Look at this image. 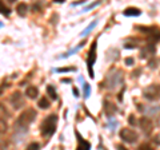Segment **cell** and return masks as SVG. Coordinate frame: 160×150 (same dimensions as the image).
<instances>
[{
    "mask_svg": "<svg viewBox=\"0 0 160 150\" xmlns=\"http://www.w3.org/2000/svg\"><path fill=\"white\" fill-rule=\"evenodd\" d=\"M16 12L19 16H25L28 12V6L25 4V3H19V4L16 6Z\"/></svg>",
    "mask_w": 160,
    "mask_h": 150,
    "instance_id": "cell-10",
    "label": "cell"
},
{
    "mask_svg": "<svg viewBox=\"0 0 160 150\" xmlns=\"http://www.w3.org/2000/svg\"><path fill=\"white\" fill-rule=\"evenodd\" d=\"M25 95H27L28 98H31V99H34L39 95V90L38 87H34V86H30L27 87V90H25Z\"/></svg>",
    "mask_w": 160,
    "mask_h": 150,
    "instance_id": "cell-11",
    "label": "cell"
},
{
    "mask_svg": "<svg viewBox=\"0 0 160 150\" xmlns=\"http://www.w3.org/2000/svg\"><path fill=\"white\" fill-rule=\"evenodd\" d=\"M39 107L40 109H48L49 107V101L47 99V98H42V99L39 101Z\"/></svg>",
    "mask_w": 160,
    "mask_h": 150,
    "instance_id": "cell-15",
    "label": "cell"
},
{
    "mask_svg": "<svg viewBox=\"0 0 160 150\" xmlns=\"http://www.w3.org/2000/svg\"><path fill=\"white\" fill-rule=\"evenodd\" d=\"M145 114H147V117H152V115H159L160 114V106H154V107L151 109H147L145 110Z\"/></svg>",
    "mask_w": 160,
    "mask_h": 150,
    "instance_id": "cell-13",
    "label": "cell"
},
{
    "mask_svg": "<svg viewBox=\"0 0 160 150\" xmlns=\"http://www.w3.org/2000/svg\"><path fill=\"white\" fill-rule=\"evenodd\" d=\"M8 2H9V3H13V2H16V0H8Z\"/></svg>",
    "mask_w": 160,
    "mask_h": 150,
    "instance_id": "cell-30",
    "label": "cell"
},
{
    "mask_svg": "<svg viewBox=\"0 0 160 150\" xmlns=\"http://www.w3.org/2000/svg\"><path fill=\"white\" fill-rule=\"evenodd\" d=\"M47 93L49 94V97L52 98V99H56V98H57V94H56V91H55V89H53L52 86L47 87Z\"/></svg>",
    "mask_w": 160,
    "mask_h": 150,
    "instance_id": "cell-18",
    "label": "cell"
},
{
    "mask_svg": "<svg viewBox=\"0 0 160 150\" xmlns=\"http://www.w3.org/2000/svg\"><path fill=\"white\" fill-rule=\"evenodd\" d=\"M55 3H64V0H53Z\"/></svg>",
    "mask_w": 160,
    "mask_h": 150,
    "instance_id": "cell-29",
    "label": "cell"
},
{
    "mask_svg": "<svg viewBox=\"0 0 160 150\" xmlns=\"http://www.w3.org/2000/svg\"><path fill=\"white\" fill-rule=\"evenodd\" d=\"M96 24H97V21H93V23H92V24H89V25H88V27H87V28H85V30H84V31H83V32H82V36H85V35H88V34H89V32H91V31H92V30H93V28H95V25H96Z\"/></svg>",
    "mask_w": 160,
    "mask_h": 150,
    "instance_id": "cell-17",
    "label": "cell"
},
{
    "mask_svg": "<svg viewBox=\"0 0 160 150\" xmlns=\"http://www.w3.org/2000/svg\"><path fill=\"white\" fill-rule=\"evenodd\" d=\"M96 46H97V43L93 42L92 48L89 50V55H88V72H89V76H91V78H93L92 66H93V63H95V59H96Z\"/></svg>",
    "mask_w": 160,
    "mask_h": 150,
    "instance_id": "cell-6",
    "label": "cell"
},
{
    "mask_svg": "<svg viewBox=\"0 0 160 150\" xmlns=\"http://www.w3.org/2000/svg\"><path fill=\"white\" fill-rule=\"evenodd\" d=\"M89 144L88 142H85V141H83L82 140V137H79V148L80 149H83V150H87V149H89Z\"/></svg>",
    "mask_w": 160,
    "mask_h": 150,
    "instance_id": "cell-19",
    "label": "cell"
},
{
    "mask_svg": "<svg viewBox=\"0 0 160 150\" xmlns=\"http://www.w3.org/2000/svg\"><path fill=\"white\" fill-rule=\"evenodd\" d=\"M9 113L5 110V107L3 105H0V117H3V118H8Z\"/></svg>",
    "mask_w": 160,
    "mask_h": 150,
    "instance_id": "cell-20",
    "label": "cell"
},
{
    "mask_svg": "<svg viewBox=\"0 0 160 150\" xmlns=\"http://www.w3.org/2000/svg\"><path fill=\"white\" fill-rule=\"evenodd\" d=\"M120 137H122V140L127 142V144H135V142H137V140H139V135H137L136 131L132 129H128V127L120 130Z\"/></svg>",
    "mask_w": 160,
    "mask_h": 150,
    "instance_id": "cell-3",
    "label": "cell"
},
{
    "mask_svg": "<svg viewBox=\"0 0 160 150\" xmlns=\"http://www.w3.org/2000/svg\"><path fill=\"white\" fill-rule=\"evenodd\" d=\"M123 80V76L120 74L119 70H115V71H111L110 74L107 75V79H105V85H107L110 89H114L119 85L120 82Z\"/></svg>",
    "mask_w": 160,
    "mask_h": 150,
    "instance_id": "cell-4",
    "label": "cell"
},
{
    "mask_svg": "<svg viewBox=\"0 0 160 150\" xmlns=\"http://www.w3.org/2000/svg\"><path fill=\"white\" fill-rule=\"evenodd\" d=\"M40 148V145L38 144V142H34V144H31L30 146H28V149L30 150H35V149H39Z\"/></svg>",
    "mask_w": 160,
    "mask_h": 150,
    "instance_id": "cell-25",
    "label": "cell"
},
{
    "mask_svg": "<svg viewBox=\"0 0 160 150\" xmlns=\"http://www.w3.org/2000/svg\"><path fill=\"white\" fill-rule=\"evenodd\" d=\"M2 25H3V24H2V23H0V27H2Z\"/></svg>",
    "mask_w": 160,
    "mask_h": 150,
    "instance_id": "cell-32",
    "label": "cell"
},
{
    "mask_svg": "<svg viewBox=\"0 0 160 150\" xmlns=\"http://www.w3.org/2000/svg\"><path fill=\"white\" fill-rule=\"evenodd\" d=\"M104 111H105V114H107L108 117H112L116 113V107L112 103H110L108 101H105L104 102Z\"/></svg>",
    "mask_w": 160,
    "mask_h": 150,
    "instance_id": "cell-9",
    "label": "cell"
},
{
    "mask_svg": "<svg viewBox=\"0 0 160 150\" xmlns=\"http://www.w3.org/2000/svg\"><path fill=\"white\" fill-rule=\"evenodd\" d=\"M11 105H12L15 109H20L21 106L24 105L23 95H21L19 91H16V93L12 94V97H11Z\"/></svg>",
    "mask_w": 160,
    "mask_h": 150,
    "instance_id": "cell-7",
    "label": "cell"
},
{
    "mask_svg": "<svg viewBox=\"0 0 160 150\" xmlns=\"http://www.w3.org/2000/svg\"><path fill=\"white\" fill-rule=\"evenodd\" d=\"M123 13H124V16H139L140 10L135 8V7H129V8H127Z\"/></svg>",
    "mask_w": 160,
    "mask_h": 150,
    "instance_id": "cell-12",
    "label": "cell"
},
{
    "mask_svg": "<svg viewBox=\"0 0 160 150\" xmlns=\"http://www.w3.org/2000/svg\"><path fill=\"white\" fill-rule=\"evenodd\" d=\"M0 13H2V15H5V16H8L11 13V10L4 4L3 0H0Z\"/></svg>",
    "mask_w": 160,
    "mask_h": 150,
    "instance_id": "cell-14",
    "label": "cell"
},
{
    "mask_svg": "<svg viewBox=\"0 0 160 150\" xmlns=\"http://www.w3.org/2000/svg\"><path fill=\"white\" fill-rule=\"evenodd\" d=\"M61 82H67V83H71V79H67V78H65V79H61Z\"/></svg>",
    "mask_w": 160,
    "mask_h": 150,
    "instance_id": "cell-28",
    "label": "cell"
},
{
    "mask_svg": "<svg viewBox=\"0 0 160 150\" xmlns=\"http://www.w3.org/2000/svg\"><path fill=\"white\" fill-rule=\"evenodd\" d=\"M133 63H135V60H133V58H127V59H125V64L127 66H132Z\"/></svg>",
    "mask_w": 160,
    "mask_h": 150,
    "instance_id": "cell-26",
    "label": "cell"
},
{
    "mask_svg": "<svg viewBox=\"0 0 160 150\" xmlns=\"http://www.w3.org/2000/svg\"><path fill=\"white\" fill-rule=\"evenodd\" d=\"M57 72H67V71H75V67H63V68H57Z\"/></svg>",
    "mask_w": 160,
    "mask_h": 150,
    "instance_id": "cell-23",
    "label": "cell"
},
{
    "mask_svg": "<svg viewBox=\"0 0 160 150\" xmlns=\"http://www.w3.org/2000/svg\"><path fill=\"white\" fill-rule=\"evenodd\" d=\"M128 121H129V123H131V125H135V122H136V121H135V118H133V115H129Z\"/></svg>",
    "mask_w": 160,
    "mask_h": 150,
    "instance_id": "cell-27",
    "label": "cell"
},
{
    "mask_svg": "<svg viewBox=\"0 0 160 150\" xmlns=\"http://www.w3.org/2000/svg\"><path fill=\"white\" fill-rule=\"evenodd\" d=\"M56 122H57V117L55 114L45 118L42 123V134L44 137H51L56 130Z\"/></svg>",
    "mask_w": 160,
    "mask_h": 150,
    "instance_id": "cell-1",
    "label": "cell"
},
{
    "mask_svg": "<svg viewBox=\"0 0 160 150\" xmlns=\"http://www.w3.org/2000/svg\"><path fill=\"white\" fill-rule=\"evenodd\" d=\"M35 118H36V111L34 110V109H27V110L23 111L19 115V118H17L15 125L20 126V127H27L34 122Z\"/></svg>",
    "mask_w": 160,
    "mask_h": 150,
    "instance_id": "cell-2",
    "label": "cell"
},
{
    "mask_svg": "<svg viewBox=\"0 0 160 150\" xmlns=\"http://www.w3.org/2000/svg\"><path fill=\"white\" fill-rule=\"evenodd\" d=\"M83 87H84V97L88 98L89 97V85L88 83H83Z\"/></svg>",
    "mask_w": 160,
    "mask_h": 150,
    "instance_id": "cell-22",
    "label": "cell"
},
{
    "mask_svg": "<svg viewBox=\"0 0 160 150\" xmlns=\"http://www.w3.org/2000/svg\"><path fill=\"white\" fill-rule=\"evenodd\" d=\"M144 97L150 101L160 99V86L159 85H151L144 90Z\"/></svg>",
    "mask_w": 160,
    "mask_h": 150,
    "instance_id": "cell-5",
    "label": "cell"
},
{
    "mask_svg": "<svg viewBox=\"0 0 160 150\" xmlns=\"http://www.w3.org/2000/svg\"><path fill=\"white\" fill-rule=\"evenodd\" d=\"M82 46H83V43H82V44H80L79 47H76V48H74V50H71V51H68V52L65 54V55H63V58H65V56H68V55H72V54H75L76 51H78V50H79V48H80V47H82Z\"/></svg>",
    "mask_w": 160,
    "mask_h": 150,
    "instance_id": "cell-24",
    "label": "cell"
},
{
    "mask_svg": "<svg viewBox=\"0 0 160 150\" xmlns=\"http://www.w3.org/2000/svg\"><path fill=\"white\" fill-rule=\"evenodd\" d=\"M3 93V87H2V89H0V94H2Z\"/></svg>",
    "mask_w": 160,
    "mask_h": 150,
    "instance_id": "cell-31",
    "label": "cell"
},
{
    "mask_svg": "<svg viewBox=\"0 0 160 150\" xmlns=\"http://www.w3.org/2000/svg\"><path fill=\"white\" fill-rule=\"evenodd\" d=\"M8 129V125H7L5 122V118H3V117H0V133H4Z\"/></svg>",
    "mask_w": 160,
    "mask_h": 150,
    "instance_id": "cell-16",
    "label": "cell"
},
{
    "mask_svg": "<svg viewBox=\"0 0 160 150\" xmlns=\"http://www.w3.org/2000/svg\"><path fill=\"white\" fill-rule=\"evenodd\" d=\"M99 4H100V0H97V2H95V3H92V4H91V6H88V7H85V8L83 10V12H87V11H91V10H92V8H95V7H96V6H99Z\"/></svg>",
    "mask_w": 160,
    "mask_h": 150,
    "instance_id": "cell-21",
    "label": "cell"
},
{
    "mask_svg": "<svg viewBox=\"0 0 160 150\" xmlns=\"http://www.w3.org/2000/svg\"><path fill=\"white\" fill-rule=\"evenodd\" d=\"M140 127H141V130H143L145 134H150L151 131H152V127H154V125H152L151 119L148 118V117H141V119H140Z\"/></svg>",
    "mask_w": 160,
    "mask_h": 150,
    "instance_id": "cell-8",
    "label": "cell"
}]
</instances>
